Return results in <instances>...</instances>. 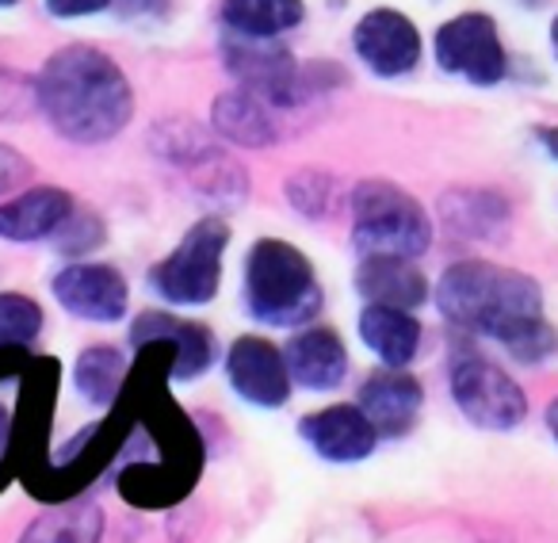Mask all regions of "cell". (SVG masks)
Instances as JSON below:
<instances>
[{"instance_id": "6da1fadb", "label": "cell", "mask_w": 558, "mask_h": 543, "mask_svg": "<svg viewBox=\"0 0 558 543\" xmlns=\"http://www.w3.org/2000/svg\"><path fill=\"white\" fill-rule=\"evenodd\" d=\"M436 306L451 326L478 337H494L524 364L550 357L558 345L555 329L543 322L539 283L524 272L501 268V264H451L436 288Z\"/></svg>"}, {"instance_id": "7a4b0ae2", "label": "cell", "mask_w": 558, "mask_h": 543, "mask_svg": "<svg viewBox=\"0 0 558 543\" xmlns=\"http://www.w3.org/2000/svg\"><path fill=\"white\" fill-rule=\"evenodd\" d=\"M35 93L47 123L77 146H100L134 119L126 73L85 43L54 50L35 77Z\"/></svg>"}, {"instance_id": "3957f363", "label": "cell", "mask_w": 558, "mask_h": 543, "mask_svg": "<svg viewBox=\"0 0 558 543\" xmlns=\"http://www.w3.org/2000/svg\"><path fill=\"white\" fill-rule=\"evenodd\" d=\"M245 311L271 329H303L322 314V283L311 256L283 238H260L245 256Z\"/></svg>"}, {"instance_id": "277c9868", "label": "cell", "mask_w": 558, "mask_h": 543, "mask_svg": "<svg viewBox=\"0 0 558 543\" xmlns=\"http://www.w3.org/2000/svg\"><path fill=\"white\" fill-rule=\"evenodd\" d=\"M352 245L360 256H410L417 261L433 245V222L405 188L390 180H360L352 188Z\"/></svg>"}, {"instance_id": "5b68a950", "label": "cell", "mask_w": 558, "mask_h": 543, "mask_svg": "<svg viewBox=\"0 0 558 543\" xmlns=\"http://www.w3.org/2000/svg\"><path fill=\"white\" fill-rule=\"evenodd\" d=\"M226 245H230L226 218H199L195 226H187L180 245L146 272L149 291L172 306H207L222 288Z\"/></svg>"}, {"instance_id": "8992f818", "label": "cell", "mask_w": 558, "mask_h": 543, "mask_svg": "<svg viewBox=\"0 0 558 543\" xmlns=\"http://www.w3.org/2000/svg\"><path fill=\"white\" fill-rule=\"evenodd\" d=\"M222 62L241 88L268 100L271 108H295L306 96V73L299 70L295 55L276 39H253V35L226 32Z\"/></svg>"}, {"instance_id": "52a82bcc", "label": "cell", "mask_w": 558, "mask_h": 543, "mask_svg": "<svg viewBox=\"0 0 558 543\" xmlns=\"http://www.w3.org/2000/svg\"><path fill=\"white\" fill-rule=\"evenodd\" d=\"M451 398L471 425L494 429V433L517 429L527 413V398L517 379H509L501 367L482 357H459L451 364Z\"/></svg>"}, {"instance_id": "ba28073f", "label": "cell", "mask_w": 558, "mask_h": 543, "mask_svg": "<svg viewBox=\"0 0 558 543\" xmlns=\"http://www.w3.org/2000/svg\"><path fill=\"white\" fill-rule=\"evenodd\" d=\"M436 65L444 73L471 81L474 88H494L505 77V47L497 24L486 12H463L436 32Z\"/></svg>"}, {"instance_id": "9c48e42d", "label": "cell", "mask_w": 558, "mask_h": 543, "mask_svg": "<svg viewBox=\"0 0 558 543\" xmlns=\"http://www.w3.org/2000/svg\"><path fill=\"white\" fill-rule=\"evenodd\" d=\"M134 349H165L169 352V379L192 383L203 372H210L218 357V341L199 322L177 318L169 311H142L131 322Z\"/></svg>"}, {"instance_id": "30bf717a", "label": "cell", "mask_w": 558, "mask_h": 543, "mask_svg": "<svg viewBox=\"0 0 558 543\" xmlns=\"http://www.w3.org/2000/svg\"><path fill=\"white\" fill-rule=\"evenodd\" d=\"M226 379H230L233 395L241 402L256 406V410H279L291 398V379L288 357L279 345H271L268 337H238L226 352Z\"/></svg>"}, {"instance_id": "8fae6325", "label": "cell", "mask_w": 558, "mask_h": 543, "mask_svg": "<svg viewBox=\"0 0 558 543\" xmlns=\"http://www.w3.org/2000/svg\"><path fill=\"white\" fill-rule=\"evenodd\" d=\"M50 291H54L65 314H73L81 322H96V326L119 322L126 314V303H131V288H126L123 272L93 261L65 264L50 280Z\"/></svg>"}, {"instance_id": "7c38bea8", "label": "cell", "mask_w": 558, "mask_h": 543, "mask_svg": "<svg viewBox=\"0 0 558 543\" xmlns=\"http://www.w3.org/2000/svg\"><path fill=\"white\" fill-rule=\"evenodd\" d=\"M356 58L383 81L405 77L421 62V32L398 9H372L352 32Z\"/></svg>"}, {"instance_id": "4fadbf2b", "label": "cell", "mask_w": 558, "mask_h": 543, "mask_svg": "<svg viewBox=\"0 0 558 543\" xmlns=\"http://www.w3.org/2000/svg\"><path fill=\"white\" fill-rule=\"evenodd\" d=\"M299 436L314 448V456L326 463H360L379 444V429L372 425L360 402H337L326 410H314L299 421Z\"/></svg>"}, {"instance_id": "5bb4252c", "label": "cell", "mask_w": 558, "mask_h": 543, "mask_svg": "<svg viewBox=\"0 0 558 543\" xmlns=\"http://www.w3.org/2000/svg\"><path fill=\"white\" fill-rule=\"evenodd\" d=\"M425 406V390L413 379L405 367H383L372 372L360 387V410L372 418V425L379 429V436H405L421 418Z\"/></svg>"}, {"instance_id": "9a60e30c", "label": "cell", "mask_w": 558, "mask_h": 543, "mask_svg": "<svg viewBox=\"0 0 558 543\" xmlns=\"http://www.w3.org/2000/svg\"><path fill=\"white\" fill-rule=\"evenodd\" d=\"M283 357L291 379L303 390H337L349 375V349L329 326H303L283 345Z\"/></svg>"}, {"instance_id": "2e32d148", "label": "cell", "mask_w": 558, "mask_h": 543, "mask_svg": "<svg viewBox=\"0 0 558 543\" xmlns=\"http://www.w3.org/2000/svg\"><path fill=\"white\" fill-rule=\"evenodd\" d=\"M77 210L73 195L65 188H27L16 200L0 203V238L12 241V245H27V241L54 238L58 226Z\"/></svg>"}, {"instance_id": "e0dca14e", "label": "cell", "mask_w": 558, "mask_h": 543, "mask_svg": "<svg viewBox=\"0 0 558 543\" xmlns=\"http://www.w3.org/2000/svg\"><path fill=\"white\" fill-rule=\"evenodd\" d=\"M356 291L367 299V303L417 311V306L428 299V280H425V272H421L410 256L375 253V256H364V261H360Z\"/></svg>"}, {"instance_id": "ac0fdd59", "label": "cell", "mask_w": 558, "mask_h": 543, "mask_svg": "<svg viewBox=\"0 0 558 543\" xmlns=\"http://www.w3.org/2000/svg\"><path fill=\"white\" fill-rule=\"evenodd\" d=\"M210 123H215V131L226 142L245 149H264L279 138L271 104L260 100L256 93H248V88H230V93L218 96L215 108H210Z\"/></svg>"}, {"instance_id": "d6986e66", "label": "cell", "mask_w": 558, "mask_h": 543, "mask_svg": "<svg viewBox=\"0 0 558 543\" xmlns=\"http://www.w3.org/2000/svg\"><path fill=\"white\" fill-rule=\"evenodd\" d=\"M360 341L383 360V367H405L421 349V322L402 306L367 303L360 314Z\"/></svg>"}, {"instance_id": "ffe728a7", "label": "cell", "mask_w": 558, "mask_h": 543, "mask_svg": "<svg viewBox=\"0 0 558 543\" xmlns=\"http://www.w3.org/2000/svg\"><path fill=\"white\" fill-rule=\"evenodd\" d=\"M104 540V509L88 497L54 502L24 528L16 543H100Z\"/></svg>"}, {"instance_id": "44dd1931", "label": "cell", "mask_w": 558, "mask_h": 543, "mask_svg": "<svg viewBox=\"0 0 558 543\" xmlns=\"http://www.w3.org/2000/svg\"><path fill=\"white\" fill-rule=\"evenodd\" d=\"M306 20L303 0H222V27L253 39H279Z\"/></svg>"}, {"instance_id": "7402d4cb", "label": "cell", "mask_w": 558, "mask_h": 543, "mask_svg": "<svg viewBox=\"0 0 558 543\" xmlns=\"http://www.w3.org/2000/svg\"><path fill=\"white\" fill-rule=\"evenodd\" d=\"M123 379H126V357L116 345H88L77 357V367H73L77 395L85 398L88 406H100V410L119 402Z\"/></svg>"}, {"instance_id": "603a6c76", "label": "cell", "mask_w": 558, "mask_h": 543, "mask_svg": "<svg viewBox=\"0 0 558 543\" xmlns=\"http://www.w3.org/2000/svg\"><path fill=\"white\" fill-rule=\"evenodd\" d=\"M43 306L20 291H0V349H32L43 334Z\"/></svg>"}, {"instance_id": "cb8c5ba5", "label": "cell", "mask_w": 558, "mask_h": 543, "mask_svg": "<svg viewBox=\"0 0 558 543\" xmlns=\"http://www.w3.org/2000/svg\"><path fill=\"white\" fill-rule=\"evenodd\" d=\"M288 203L299 215L322 222V218H329L337 207V177L314 172V169L295 172V177H288Z\"/></svg>"}, {"instance_id": "d4e9b609", "label": "cell", "mask_w": 558, "mask_h": 543, "mask_svg": "<svg viewBox=\"0 0 558 543\" xmlns=\"http://www.w3.org/2000/svg\"><path fill=\"white\" fill-rule=\"evenodd\" d=\"M104 238H108V230H104V222L93 210H73V215L58 226L54 249L65 256H88L93 249L104 245Z\"/></svg>"}, {"instance_id": "484cf974", "label": "cell", "mask_w": 558, "mask_h": 543, "mask_svg": "<svg viewBox=\"0 0 558 543\" xmlns=\"http://www.w3.org/2000/svg\"><path fill=\"white\" fill-rule=\"evenodd\" d=\"M32 108H39L35 81L20 77L12 70H0V123H20Z\"/></svg>"}, {"instance_id": "4316f807", "label": "cell", "mask_w": 558, "mask_h": 543, "mask_svg": "<svg viewBox=\"0 0 558 543\" xmlns=\"http://www.w3.org/2000/svg\"><path fill=\"white\" fill-rule=\"evenodd\" d=\"M111 9L126 24H161L169 16L172 0H111Z\"/></svg>"}, {"instance_id": "83f0119b", "label": "cell", "mask_w": 558, "mask_h": 543, "mask_svg": "<svg viewBox=\"0 0 558 543\" xmlns=\"http://www.w3.org/2000/svg\"><path fill=\"white\" fill-rule=\"evenodd\" d=\"M32 172H35V165L27 161L20 149H12V146L0 142V195L12 192V188H20V184H27Z\"/></svg>"}, {"instance_id": "f1b7e54d", "label": "cell", "mask_w": 558, "mask_h": 543, "mask_svg": "<svg viewBox=\"0 0 558 543\" xmlns=\"http://www.w3.org/2000/svg\"><path fill=\"white\" fill-rule=\"evenodd\" d=\"M111 0H47V12L54 20H81L96 16V12H108Z\"/></svg>"}, {"instance_id": "f546056e", "label": "cell", "mask_w": 558, "mask_h": 543, "mask_svg": "<svg viewBox=\"0 0 558 543\" xmlns=\"http://www.w3.org/2000/svg\"><path fill=\"white\" fill-rule=\"evenodd\" d=\"M12 441H16V406L0 398V471H4V463H9Z\"/></svg>"}, {"instance_id": "4dcf8cb0", "label": "cell", "mask_w": 558, "mask_h": 543, "mask_svg": "<svg viewBox=\"0 0 558 543\" xmlns=\"http://www.w3.org/2000/svg\"><path fill=\"white\" fill-rule=\"evenodd\" d=\"M535 138L550 149V157H558V126H539V131H535Z\"/></svg>"}, {"instance_id": "1f68e13d", "label": "cell", "mask_w": 558, "mask_h": 543, "mask_svg": "<svg viewBox=\"0 0 558 543\" xmlns=\"http://www.w3.org/2000/svg\"><path fill=\"white\" fill-rule=\"evenodd\" d=\"M547 425H550V433H555V441H558V398L547 406Z\"/></svg>"}, {"instance_id": "d6a6232c", "label": "cell", "mask_w": 558, "mask_h": 543, "mask_svg": "<svg viewBox=\"0 0 558 543\" xmlns=\"http://www.w3.org/2000/svg\"><path fill=\"white\" fill-rule=\"evenodd\" d=\"M550 47H555V55H558V16H555V24H550Z\"/></svg>"}, {"instance_id": "836d02e7", "label": "cell", "mask_w": 558, "mask_h": 543, "mask_svg": "<svg viewBox=\"0 0 558 543\" xmlns=\"http://www.w3.org/2000/svg\"><path fill=\"white\" fill-rule=\"evenodd\" d=\"M16 4H24V0H0V9H16Z\"/></svg>"}]
</instances>
